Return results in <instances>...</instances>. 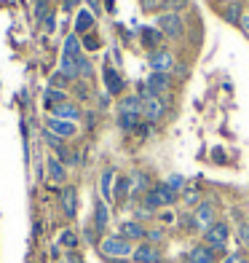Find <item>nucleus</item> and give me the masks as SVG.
<instances>
[{
  "label": "nucleus",
  "instance_id": "nucleus-20",
  "mask_svg": "<svg viewBox=\"0 0 249 263\" xmlns=\"http://www.w3.org/2000/svg\"><path fill=\"white\" fill-rule=\"evenodd\" d=\"M94 27V14L91 11H78V19H75V35H86Z\"/></svg>",
  "mask_w": 249,
  "mask_h": 263
},
{
  "label": "nucleus",
  "instance_id": "nucleus-7",
  "mask_svg": "<svg viewBox=\"0 0 249 263\" xmlns=\"http://www.w3.org/2000/svg\"><path fill=\"white\" fill-rule=\"evenodd\" d=\"M118 234L134 245V242H142V239L148 236V229H145V226H142L139 220H123L121 229H118Z\"/></svg>",
  "mask_w": 249,
  "mask_h": 263
},
{
  "label": "nucleus",
  "instance_id": "nucleus-21",
  "mask_svg": "<svg viewBox=\"0 0 249 263\" xmlns=\"http://www.w3.org/2000/svg\"><path fill=\"white\" fill-rule=\"evenodd\" d=\"M118 113H132V116H142V100L137 97H123L121 105H118Z\"/></svg>",
  "mask_w": 249,
  "mask_h": 263
},
{
  "label": "nucleus",
  "instance_id": "nucleus-38",
  "mask_svg": "<svg viewBox=\"0 0 249 263\" xmlns=\"http://www.w3.org/2000/svg\"><path fill=\"white\" fill-rule=\"evenodd\" d=\"M83 236H86V242H91V245H97V229H94V226H89V229L86 231H83Z\"/></svg>",
  "mask_w": 249,
  "mask_h": 263
},
{
  "label": "nucleus",
  "instance_id": "nucleus-28",
  "mask_svg": "<svg viewBox=\"0 0 249 263\" xmlns=\"http://www.w3.org/2000/svg\"><path fill=\"white\" fill-rule=\"evenodd\" d=\"M59 245H62L65 250H67V253H73V250L78 247V234L75 231H62V234H59Z\"/></svg>",
  "mask_w": 249,
  "mask_h": 263
},
{
  "label": "nucleus",
  "instance_id": "nucleus-16",
  "mask_svg": "<svg viewBox=\"0 0 249 263\" xmlns=\"http://www.w3.org/2000/svg\"><path fill=\"white\" fill-rule=\"evenodd\" d=\"M46 170H49V177L54 183H65V177H67V166L59 161L56 156H51L49 161H46Z\"/></svg>",
  "mask_w": 249,
  "mask_h": 263
},
{
  "label": "nucleus",
  "instance_id": "nucleus-10",
  "mask_svg": "<svg viewBox=\"0 0 249 263\" xmlns=\"http://www.w3.org/2000/svg\"><path fill=\"white\" fill-rule=\"evenodd\" d=\"M46 129H49L51 135L62 137V140H65V137H75V132H78L73 121H62V118H54V116L46 121Z\"/></svg>",
  "mask_w": 249,
  "mask_h": 263
},
{
  "label": "nucleus",
  "instance_id": "nucleus-41",
  "mask_svg": "<svg viewBox=\"0 0 249 263\" xmlns=\"http://www.w3.org/2000/svg\"><path fill=\"white\" fill-rule=\"evenodd\" d=\"M86 49H99V38H94V35H91V38H86Z\"/></svg>",
  "mask_w": 249,
  "mask_h": 263
},
{
  "label": "nucleus",
  "instance_id": "nucleus-26",
  "mask_svg": "<svg viewBox=\"0 0 249 263\" xmlns=\"http://www.w3.org/2000/svg\"><path fill=\"white\" fill-rule=\"evenodd\" d=\"M118 126L123 132H134L139 129V116H132V113H118Z\"/></svg>",
  "mask_w": 249,
  "mask_h": 263
},
{
  "label": "nucleus",
  "instance_id": "nucleus-35",
  "mask_svg": "<svg viewBox=\"0 0 249 263\" xmlns=\"http://www.w3.org/2000/svg\"><path fill=\"white\" fill-rule=\"evenodd\" d=\"M142 41H145L148 46H153L156 41H161V32H156V30H150V27H145L142 30Z\"/></svg>",
  "mask_w": 249,
  "mask_h": 263
},
{
  "label": "nucleus",
  "instance_id": "nucleus-31",
  "mask_svg": "<svg viewBox=\"0 0 249 263\" xmlns=\"http://www.w3.org/2000/svg\"><path fill=\"white\" fill-rule=\"evenodd\" d=\"M78 78H83V81H89L91 78V62L86 57H80L78 59Z\"/></svg>",
  "mask_w": 249,
  "mask_h": 263
},
{
  "label": "nucleus",
  "instance_id": "nucleus-48",
  "mask_svg": "<svg viewBox=\"0 0 249 263\" xmlns=\"http://www.w3.org/2000/svg\"><path fill=\"white\" fill-rule=\"evenodd\" d=\"M246 223H249V220H246Z\"/></svg>",
  "mask_w": 249,
  "mask_h": 263
},
{
  "label": "nucleus",
  "instance_id": "nucleus-29",
  "mask_svg": "<svg viewBox=\"0 0 249 263\" xmlns=\"http://www.w3.org/2000/svg\"><path fill=\"white\" fill-rule=\"evenodd\" d=\"M188 6V0H161V8L166 14H177V11H182Z\"/></svg>",
  "mask_w": 249,
  "mask_h": 263
},
{
  "label": "nucleus",
  "instance_id": "nucleus-3",
  "mask_svg": "<svg viewBox=\"0 0 249 263\" xmlns=\"http://www.w3.org/2000/svg\"><path fill=\"white\" fill-rule=\"evenodd\" d=\"M156 27L161 30V35H166V38H182L185 22H182L180 14H161L156 19Z\"/></svg>",
  "mask_w": 249,
  "mask_h": 263
},
{
  "label": "nucleus",
  "instance_id": "nucleus-13",
  "mask_svg": "<svg viewBox=\"0 0 249 263\" xmlns=\"http://www.w3.org/2000/svg\"><path fill=\"white\" fill-rule=\"evenodd\" d=\"M51 116H54V118H62V121H73V124H75L78 118H80V107H78L75 102L67 100V102H62V105H54V107H51Z\"/></svg>",
  "mask_w": 249,
  "mask_h": 263
},
{
  "label": "nucleus",
  "instance_id": "nucleus-8",
  "mask_svg": "<svg viewBox=\"0 0 249 263\" xmlns=\"http://www.w3.org/2000/svg\"><path fill=\"white\" fill-rule=\"evenodd\" d=\"M150 67H153V73H169V70L174 67V57H172V51L156 49V51L150 54Z\"/></svg>",
  "mask_w": 249,
  "mask_h": 263
},
{
  "label": "nucleus",
  "instance_id": "nucleus-47",
  "mask_svg": "<svg viewBox=\"0 0 249 263\" xmlns=\"http://www.w3.org/2000/svg\"><path fill=\"white\" fill-rule=\"evenodd\" d=\"M110 263H132V260H126V258H115V260H110Z\"/></svg>",
  "mask_w": 249,
  "mask_h": 263
},
{
  "label": "nucleus",
  "instance_id": "nucleus-17",
  "mask_svg": "<svg viewBox=\"0 0 249 263\" xmlns=\"http://www.w3.org/2000/svg\"><path fill=\"white\" fill-rule=\"evenodd\" d=\"M113 183H115V170H105L99 177V194L102 201H110L113 199Z\"/></svg>",
  "mask_w": 249,
  "mask_h": 263
},
{
  "label": "nucleus",
  "instance_id": "nucleus-34",
  "mask_svg": "<svg viewBox=\"0 0 249 263\" xmlns=\"http://www.w3.org/2000/svg\"><path fill=\"white\" fill-rule=\"evenodd\" d=\"M145 239H148L150 245L158 247V242H163V229H148V236Z\"/></svg>",
  "mask_w": 249,
  "mask_h": 263
},
{
  "label": "nucleus",
  "instance_id": "nucleus-9",
  "mask_svg": "<svg viewBox=\"0 0 249 263\" xmlns=\"http://www.w3.org/2000/svg\"><path fill=\"white\" fill-rule=\"evenodd\" d=\"M110 226V210H108V201L97 199L94 201V229H97V234L102 236L105 231H108Z\"/></svg>",
  "mask_w": 249,
  "mask_h": 263
},
{
  "label": "nucleus",
  "instance_id": "nucleus-37",
  "mask_svg": "<svg viewBox=\"0 0 249 263\" xmlns=\"http://www.w3.org/2000/svg\"><path fill=\"white\" fill-rule=\"evenodd\" d=\"M67 76L62 73V70H59V73H54V78H51V89H62V86H67Z\"/></svg>",
  "mask_w": 249,
  "mask_h": 263
},
{
  "label": "nucleus",
  "instance_id": "nucleus-39",
  "mask_svg": "<svg viewBox=\"0 0 249 263\" xmlns=\"http://www.w3.org/2000/svg\"><path fill=\"white\" fill-rule=\"evenodd\" d=\"M134 215H137V220H139V223H142V220H148V218H153V212H150L148 207H137Z\"/></svg>",
  "mask_w": 249,
  "mask_h": 263
},
{
  "label": "nucleus",
  "instance_id": "nucleus-42",
  "mask_svg": "<svg viewBox=\"0 0 249 263\" xmlns=\"http://www.w3.org/2000/svg\"><path fill=\"white\" fill-rule=\"evenodd\" d=\"M78 100H89V89L83 83H78Z\"/></svg>",
  "mask_w": 249,
  "mask_h": 263
},
{
  "label": "nucleus",
  "instance_id": "nucleus-14",
  "mask_svg": "<svg viewBox=\"0 0 249 263\" xmlns=\"http://www.w3.org/2000/svg\"><path fill=\"white\" fill-rule=\"evenodd\" d=\"M169 76L166 73H153V76H148V81H145V89L153 94V97H161V94L169 89Z\"/></svg>",
  "mask_w": 249,
  "mask_h": 263
},
{
  "label": "nucleus",
  "instance_id": "nucleus-22",
  "mask_svg": "<svg viewBox=\"0 0 249 263\" xmlns=\"http://www.w3.org/2000/svg\"><path fill=\"white\" fill-rule=\"evenodd\" d=\"M129 194H132V177H118L115 188H113V199L115 201H126Z\"/></svg>",
  "mask_w": 249,
  "mask_h": 263
},
{
  "label": "nucleus",
  "instance_id": "nucleus-23",
  "mask_svg": "<svg viewBox=\"0 0 249 263\" xmlns=\"http://www.w3.org/2000/svg\"><path fill=\"white\" fill-rule=\"evenodd\" d=\"M43 102H46V107L51 110L54 105H62V102H67V94H65V89H49V91L43 94Z\"/></svg>",
  "mask_w": 249,
  "mask_h": 263
},
{
  "label": "nucleus",
  "instance_id": "nucleus-11",
  "mask_svg": "<svg viewBox=\"0 0 249 263\" xmlns=\"http://www.w3.org/2000/svg\"><path fill=\"white\" fill-rule=\"evenodd\" d=\"M185 263H217V255L212 247L196 245V247H191V253L185 255Z\"/></svg>",
  "mask_w": 249,
  "mask_h": 263
},
{
  "label": "nucleus",
  "instance_id": "nucleus-24",
  "mask_svg": "<svg viewBox=\"0 0 249 263\" xmlns=\"http://www.w3.org/2000/svg\"><path fill=\"white\" fill-rule=\"evenodd\" d=\"M65 57H73V59H80V41H78V35H67L65 38Z\"/></svg>",
  "mask_w": 249,
  "mask_h": 263
},
{
  "label": "nucleus",
  "instance_id": "nucleus-27",
  "mask_svg": "<svg viewBox=\"0 0 249 263\" xmlns=\"http://www.w3.org/2000/svg\"><path fill=\"white\" fill-rule=\"evenodd\" d=\"M182 201H185L188 207H198L201 201H204V199H201V188H196V185L185 188V191H182Z\"/></svg>",
  "mask_w": 249,
  "mask_h": 263
},
{
  "label": "nucleus",
  "instance_id": "nucleus-43",
  "mask_svg": "<svg viewBox=\"0 0 249 263\" xmlns=\"http://www.w3.org/2000/svg\"><path fill=\"white\" fill-rule=\"evenodd\" d=\"M161 220H163V223H174V215H172L169 210H163V212H161Z\"/></svg>",
  "mask_w": 249,
  "mask_h": 263
},
{
  "label": "nucleus",
  "instance_id": "nucleus-5",
  "mask_svg": "<svg viewBox=\"0 0 249 263\" xmlns=\"http://www.w3.org/2000/svg\"><path fill=\"white\" fill-rule=\"evenodd\" d=\"M132 263H161V250L150 242H139L132 253Z\"/></svg>",
  "mask_w": 249,
  "mask_h": 263
},
{
  "label": "nucleus",
  "instance_id": "nucleus-33",
  "mask_svg": "<svg viewBox=\"0 0 249 263\" xmlns=\"http://www.w3.org/2000/svg\"><path fill=\"white\" fill-rule=\"evenodd\" d=\"M180 226H182L185 231H201V229H198V223H196V218H193L191 212H188V215H182V218H180Z\"/></svg>",
  "mask_w": 249,
  "mask_h": 263
},
{
  "label": "nucleus",
  "instance_id": "nucleus-45",
  "mask_svg": "<svg viewBox=\"0 0 249 263\" xmlns=\"http://www.w3.org/2000/svg\"><path fill=\"white\" fill-rule=\"evenodd\" d=\"M241 27L249 32V14H244V19H241Z\"/></svg>",
  "mask_w": 249,
  "mask_h": 263
},
{
  "label": "nucleus",
  "instance_id": "nucleus-36",
  "mask_svg": "<svg viewBox=\"0 0 249 263\" xmlns=\"http://www.w3.org/2000/svg\"><path fill=\"white\" fill-rule=\"evenodd\" d=\"M222 263H246V253H241V250H236V253H228Z\"/></svg>",
  "mask_w": 249,
  "mask_h": 263
},
{
  "label": "nucleus",
  "instance_id": "nucleus-32",
  "mask_svg": "<svg viewBox=\"0 0 249 263\" xmlns=\"http://www.w3.org/2000/svg\"><path fill=\"white\" fill-rule=\"evenodd\" d=\"M236 236H239V242L249 250V223H246V220L239 223V229H236Z\"/></svg>",
  "mask_w": 249,
  "mask_h": 263
},
{
  "label": "nucleus",
  "instance_id": "nucleus-46",
  "mask_svg": "<svg viewBox=\"0 0 249 263\" xmlns=\"http://www.w3.org/2000/svg\"><path fill=\"white\" fill-rule=\"evenodd\" d=\"M215 3H220V6H231L233 0H215Z\"/></svg>",
  "mask_w": 249,
  "mask_h": 263
},
{
  "label": "nucleus",
  "instance_id": "nucleus-6",
  "mask_svg": "<svg viewBox=\"0 0 249 263\" xmlns=\"http://www.w3.org/2000/svg\"><path fill=\"white\" fill-rule=\"evenodd\" d=\"M59 204H62V212H65L67 220H75V215H78V191H75V185H65L62 188Z\"/></svg>",
  "mask_w": 249,
  "mask_h": 263
},
{
  "label": "nucleus",
  "instance_id": "nucleus-2",
  "mask_svg": "<svg viewBox=\"0 0 249 263\" xmlns=\"http://www.w3.org/2000/svg\"><path fill=\"white\" fill-rule=\"evenodd\" d=\"M228 236H231V229L225 220H215L204 231V245L212 247L215 253H225V245H228Z\"/></svg>",
  "mask_w": 249,
  "mask_h": 263
},
{
  "label": "nucleus",
  "instance_id": "nucleus-40",
  "mask_svg": "<svg viewBox=\"0 0 249 263\" xmlns=\"http://www.w3.org/2000/svg\"><path fill=\"white\" fill-rule=\"evenodd\" d=\"M65 263H83V258L73 250V253H67V255H65Z\"/></svg>",
  "mask_w": 249,
  "mask_h": 263
},
{
  "label": "nucleus",
  "instance_id": "nucleus-30",
  "mask_svg": "<svg viewBox=\"0 0 249 263\" xmlns=\"http://www.w3.org/2000/svg\"><path fill=\"white\" fill-rule=\"evenodd\" d=\"M166 185H169V188L174 191V194H182V191L188 188V180H185L182 175H172L169 180H166Z\"/></svg>",
  "mask_w": 249,
  "mask_h": 263
},
{
  "label": "nucleus",
  "instance_id": "nucleus-19",
  "mask_svg": "<svg viewBox=\"0 0 249 263\" xmlns=\"http://www.w3.org/2000/svg\"><path fill=\"white\" fill-rule=\"evenodd\" d=\"M105 86H108V94H121L123 91V78L118 76L113 67H105Z\"/></svg>",
  "mask_w": 249,
  "mask_h": 263
},
{
  "label": "nucleus",
  "instance_id": "nucleus-25",
  "mask_svg": "<svg viewBox=\"0 0 249 263\" xmlns=\"http://www.w3.org/2000/svg\"><path fill=\"white\" fill-rule=\"evenodd\" d=\"M222 19L228 22V25H241V19H244V14H241V6H236V3L225 6V11H222Z\"/></svg>",
  "mask_w": 249,
  "mask_h": 263
},
{
  "label": "nucleus",
  "instance_id": "nucleus-12",
  "mask_svg": "<svg viewBox=\"0 0 249 263\" xmlns=\"http://www.w3.org/2000/svg\"><path fill=\"white\" fill-rule=\"evenodd\" d=\"M193 218L198 223V229L206 231L209 226L215 223V204H212V201H201V204L196 207V212H193Z\"/></svg>",
  "mask_w": 249,
  "mask_h": 263
},
{
  "label": "nucleus",
  "instance_id": "nucleus-44",
  "mask_svg": "<svg viewBox=\"0 0 249 263\" xmlns=\"http://www.w3.org/2000/svg\"><path fill=\"white\" fill-rule=\"evenodd\" d=\"M78 3H80V0H65V11H70V8L78 6Z\"/></svg>",
  "mask_w": 249,
  "mask_h": 263
},
{
  "label": "nucleus",
  "instance_id": "nucleus-1",
  "mask_svg": "<svg viewBox=\"0 0 249 263\" xmlns=\"http://www.w3.org/2000/svg\"><path fill=\"white\" fill-rule=\"evenodd\" d=\"M99 253L108 258V260H115V258H132L134 253V245L123 239L121 234H113V236H102L99 239Z\"/></svg>",
  "mask_w": 249,
  "mask_h": 263
},
{
  "label": "nucleus",
  "instance_id": "nucleus-18",
  "mask_svg": "<svg viewBox=\"0 0 249 263\" xmlns=\"http://www.w3.org/2000/svg\"><path fill=\"white\" fill-rule=\"evenodd\" d=\"M150 188H153V185H150V177H148L145 172H134V175H132V194H134V196L142 199Z\"/></svg>",
  "mask_w": 249,
  "mask_h": 263
},
{
  "label": "nucleus",
  "instance_id": "nucleus-15",
  "mask_svg": "<svg viewBox=\"0 0 249 263\" xmlns=\"http://www.w3.org/2000/svg\"><path fill=\"white\" fill-rule=\"evenodd\" d=\"M153 194H156V199H158L161 210H166V207L177 204V199H180V194H174V191H172L169 185H166V183H156V185H153Z\"/></svg>",
  "mask_w": 249,
  "mask_h": 263
},
{
  "label": "nucleus",
  "instance_id": "nucleus-4",
  "mask_svg": "<svg viewBox=\"0 0 249 263\" xmlns=\"http://www.w3.org/2000/svg\"><path fill=\"white\" fill-rule=\"evenodd\" d=\"M163 116H166V102H163V97H150V100L142 102V118H148L150 124H158Z\"/></svg>",
  "mask_w": 249,
  "mask_h": 263
}]
</instances>
